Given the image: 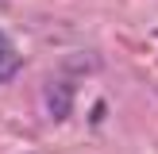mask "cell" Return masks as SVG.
I'll use <instances>...</instances> for the list:
<instances>
[{
  "label": "cell",
  "mask_w": 158,
  "mask_h": 154,
  "mask_svg": "<svg viewBox=\"0 0 158 154\" xmlns=\"http://www.w3.org/2000/svg\"><path fill=\"white\" fill-rule=\"evenodd\" d=\"M50 112L58 116V120L69 116V92H66V89H62V92H50Z\"/></svg>",
  "instance_id": "obj_1"
},
{
  "label": "cell",
  "mask_w": 158,
  "mask_h": 154,
  "mask_svg": "<svg viewBox=\"0 0 158 154\" xmlns=\"http://www.w3.org/2000/svg\"><path fill=\"white\" fill-rule=\"evenodd\" d=\"M0 4H4V0H0Z\"/></svg>",
  "instance_id": "obj_3"
},
{
  "label": "cell",
  "mask_w": 158,
  "mask_h": 154,
  "mask_svg": "<svg viewBox=\"0 0 158 154\" xmlns=\"http://www.w3.org/2000/svg\"><path fill=\"white\" fill-rule=\"evenodd\" d=\"M0 66H15V50L8 46V38L0 35Z\"/></svg>",
  "instance_id": "obj_2"
}]
</instances>
